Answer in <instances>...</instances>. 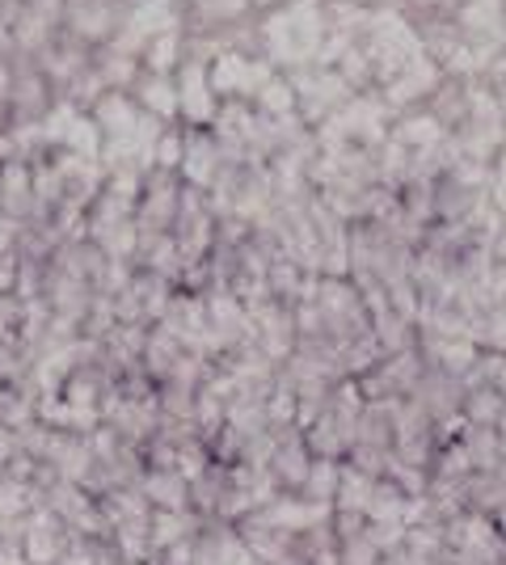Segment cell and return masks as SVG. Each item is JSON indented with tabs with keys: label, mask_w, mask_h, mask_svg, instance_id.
I'll use <instances>...</instances> for the list:
<instances>
[{
	"label": "cell",
	"mask_w": 506,
	"mask_h": 565,
	"mask_svg": "<svg viewBox=\"0 0 506 565\" xmlns=\"http://www.w3.org/2000/svg\"><path fill=\"white\" fill-rule=\"evenodd\" d=\"M140 498L152 502L157 511H186V502H191V486H186L173 469H152L144 477Z\"/></svg>",
	"instance_id": "cell-1"
},
{
	"label": "cell",
	"mask_w": 506,
	"mask_h": 565,
	"mask_svg": "<svg viewBox=\"0 0 506 565\" xmlns=\"http://www.w3.org/2000/svg\"><path fill=\"white\" fill-rule=\"evenodd\" d=\"M376 481H380V477H367V472H359V469L337 472V490H334L337 511L363 515V511H367V498H372V490H376Z\"/></svg>",
	"instance_id": "cell-2"
},
{
	"label": "cell",
	"mask_w": 506,
	"mask_h": 565,
	"mask_svg": "<svg viewBox=\"0 0 506 565\" xmlns=\"http://www.w3.org/2000/svg\"><path fill=\"white\" fill-rule=\"evenodd\" d=\"M191 532V515L186 511H157L148 519V544L152 548H173V544L186 541Z\"/></svg>",
	"instance_id": "cell-3"
},
{
	"label": "cell",
	"mask_w": 506,
	"mask_h": 565,
	"mask_svg": "<svg viewBox=\"0 0 506 565\" xmlns=\"http://www.w3.org/2000/svg\"><path fill=\"white\" fill-rule=\"evenodd\" d=\"M337 465L334 460H316L313 456V465H309V477H304V490H309V494H304V502H321V498H325V502H330V498H334V490H337Z\"/></svg>",
	"instance_id": "cell-4"
},
{
	"label": "cell",
	"mask_w": 506,
	"mask_h": 565,
	"mask_svg": "<svg viewBox=\"0 0 506 565\" xmlns=\"http://www.w3.org/2000/svg\"><path fill=\"white\" fill-rule=\"evenodd\" d=\"M309 465H313V456H304L300 448H283L279 456H270V472H274V481H288V486H304V477H309Z\"/></svg>",
	"instance_id": "cell-5"
}]
</instances>
